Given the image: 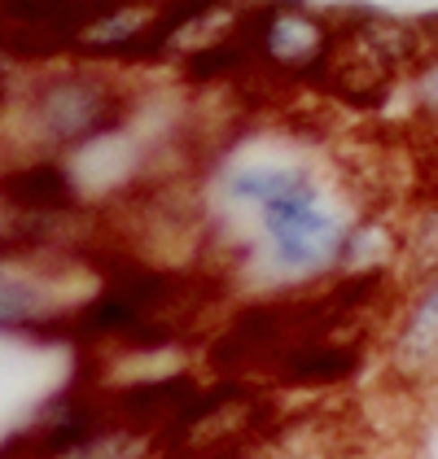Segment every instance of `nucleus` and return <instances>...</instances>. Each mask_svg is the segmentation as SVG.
<instances>
[{
	"label": "nucleus",
	"instance_id": "obj_1",
	"mask_svg": "<svg viewBox=\"0 0 438 459\" xmlns=\"http://www.w3.org/2000/svg\"><path fill=\"white\" fill-rule=\"evenodd\" d=\"M215 206L241 223V258L276 289H311L342 276L351 223L328 176L285 149L237 153L211 179Z\"/></svg>",
	"mask_w": 438,
	"mask_h": 459
},
{
	"label": "nucleus",
	"instance_id": "obj_2",
	"mask_svg": "<svg viewBox=\"0 0 438 459\" xmlns=\"http://www.w3.org/2000/svg\"><path fill=\"white\" fill-rule=\"evenodd\" d=\"M132 71L62 57L13 74L0 101V158H74L136 123Z\"/></svg>",
	"mask_w": 438,
	"mask_h": 459
},
{
	"label": "nucleus",
	"instance_id": "obj_3",
	"mask_svg": "<svg viewBox=\"0 0 438 459\" xmlns=\"http://www.w3.org/2000/svg\"><path fill=\"white\" fill-rule=\"evenodd\" d=\"M281 394L258 381H197L158 433V459H255L281 429Z\"/></svg>",
	"mask_w": 438,
	"mask_h": 459
},
{
	"label": "nucleus",
	"instance_id": "obj_4",
	"mask_svg": "<svg viewBox=\"0 0 438 459\" xmlns=\"http://www.w3.org/2000/svg\"><path fill=\"white\" fill-rule=\"evenodd\" d=\"M333 9H320L311 0H255L241 22L250 71L285 83H320L333 53Z\"/></svg>",
	"mask_w": 438,
	"mask_h": 459
},
{
	"label": "nucleus",
	"instance_id": "obj_5",
	"mask_svg": "<svg viewBox=\"0 0 438 459\" xmlns=\"http://www.w3.org/2000/svg\"><path fill=\"white\" fill-rule=\"evenodd\" d=\"M381 368L407 394L438 389V272L407 284L381 333Z\"/></svg>",
	"mask_w": 438,
	"mask_h": 459
},
{
	"label": "nucleus",
	"instance_id": "obj_6",
	"mask_svg": "<svg viewBox=\"0 0 438 459\" xmlns=\"http://www.w3.org/2000/svg\"><path fill=\"white\" fill-rule=\"evenodd\" d=\"M97 0H0V57L18 71L71 57Z\"/></svg>",
	"mask_w": 438,
	"mask_h": 459
},
{
	"label": "nucleus",
	"instance_id": "obj_7",
	"mask_svg": "<svg viewBox=\"0 0 438 459\" xmlns=\"http://www.w3.org/2000/svg\"><path fill=\"white\" fill-rule=\"evenodd\" d=\"M399 92L407 101V114L416 123H425L430 132H438V39H430L421 48V57L407 66Z\"/></svg>",
	"mask_w": 438,
	"mask_h": 459
},
{
	"label": "nucleus",
	"instance_id": "obj_8",
	"mask_svg": "<svg viewBox=\"0 0 438 459\" xmlns=\"http://www.w3.org/2000/svg\"><path fill=\"white\" fill-rule=\"evenodd\" d=\"M399 267H407V284L438 272V202L412 219V228L399 237Z\"/></svg>",
	"mask_w": 438,
	"mask_h": 459
}]
</instances>
